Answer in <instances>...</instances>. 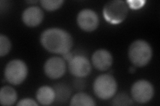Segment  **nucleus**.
<instances>
[{
	"label": "nucleus",
	"instance_id": "obj_1",
	"mask_svg": "<svg viewBox=\"0 0 160 106\" xmlns=\"http://www.w3.org/2000/svg\"><path fill=\"white\" fill-rule=\"evenodd\" d=\"M39 41L42 46L48 52L62 55L69 52L73 45L71 34L57 27L43 31L40 35Z\"/></svg>",
	"mask_w": 160,
	"mask_h": 106
},
{
	"label": "nucleus",
	"instance_id": "obj_2",
	"mask_svg": "<svg viewBox=\"0 0 160 106\" xmlns=\"http://www.w3.org/2000/svg\"><path fill=\"white\" fill-rule=\"evenodd\" d=\"M153 50L149 43L142 39L133 41L129 47L128 57L134 67H143L151 60Z\"/></svg>",
	"mask_w": 160,
	"mask_h": 106
},
{
	"label": "nucleus",
	"instance_id": "obj_3",
	"mask_svg": "<svg viewBox=\"0 0 160 106\" xmlns=\"http://www.w3.org/2000/svg\"><path fill=\"white\" fill-rule=\"evenodd\" d=\"M93 90L96 96L103 100L112 98L118 90V83L112 75L103 74L95 79Z\"/></svg>",
	"mask_w": 160,
	"mask_h": 106
},
{
	"label": "nucleus",
	"instance_id": "obj_4",
	"mask_svg": "<svg viewBox=\"0 0 160 106\" xmlns=\"http://www.w3.org/2000/svg\"><path fill=\"white\" fill-rule=\"evenodd\" d=\"M129 7L126 2L122 0H113L105 5L103 16L106 21L113 25L122 23L128 17Z\"/></svg>",
	"mask_w": 160,
	"mask_h": 106
},
{
	"label": "nucleus",
	"instance_id": "obj_5",
	"mask_svg": "<svg viewBox=\"0 0 160 106\" xmlns=\"http://www.w3.org/2000/svg\"><path fill=\"white\" fill-rule=\"evenodd\" d=\"M28 74L27 64L23 60L13 59L9 61L4 70V76L6 81L14 85L22 84Z\"/></svg>",
	"mask_w": 160,
	"mask_h": 106
},
{
	"label": "nucleus",
	"instance_id": "obj_6",
	"mask_svg": "<svg viewBox=\"0 0 160 106\" xmlns=\"http://www.w3.org/2000/svg\"><path fill=\"white\" fill-rule=\"evenodd\" d=\"M152 84L146 80H139L132 85L131 94L133 100L139 104H146L151 101L154 95Z\"/></svg>",
	"mask_w": 160,
	"mask_h": 106
},
{
	"label": "nucleus",
	"instance_id": "obj_7",
	"mask_svg": "<svg viewBox=\"0 0 160 106\" xmlns=\"http://www.w3.org/2000/svg\"><path fill=\"white\" fill-rule=\"evenodd\" d=\"M68 62L69 72L78 78L86 77L92 72L91 62L84 55L74 54L73 58Z\"/></svg>",
	"mask_w": 160,
	"mask_h": 106
},
{
	"label": "nucleus",
	"instance_id": "obj_8",
	"mask_svg": "<svg viewBox=\"0 0 160 106\" xmlns=\"http://www.w3.org/2000/svg\"><path fill=\"white\" fill-rule=\"evenodd\" d=\"M77 23L79 27L83 31L92 32L99 26V16L93 9H83L78 14Z\"/></svg>",
	"mask_w": 160,
	"mask_h": 106
},
{
	"label": "nucleus",
	"instance_id": "obj_9",
	"mask_svg": "<svg viewBox=\"0 0 160 106\" xmlns=\"http://www.w3.org/2000/svg\"><path fill=\"white\" fill-rule=\"evenodd\" d=\"M44 73L50 79L62 78L66 72V63L63 58L52 57L48 58L43 66Z\"/></svg>",
	"mask_w": 160,
	"mask_h": 106
},
{
	"label": "nucleus",
	"instance_id": "obj_10",
	"mask_svg": "<svg viewBox=\"0 0 160 106\" xmlns=\"http://www.w3.org/2000/svg\"><path fill=\"white\" fill-rule=\"evenodd\" d=\"M113 56L106 49H98L92 57L93 67L99 71H106L113 64Z\"/></svg>",
	"mask_w": 160,
	"mask_h": 106
},
{
	"label": "nucleus",
	"instance_id": "obj_11",
	"mask_svg": "<svg viewBox=\"0 0 160 106\" xmlns=\"http://www.w3.org/2000/svg\"><path fill=\"white\" fill-rule=\"evenodd\" d=\"M44 17L43 12L38 6H30L24 10L22 19L23 23L29 27H36L42 23Z\"/></svg>",
	"mask_w": 160,
	"mask_h": 106
},
{
	"label": "nucleus",
	"instance_id": "obj_12",
	"mask_svg": "<svg viewBox=\"0 0 160 106\" xmlns=\"http://www.w3.org/2000/svg\"><path fill=\"white\" fill-rule=\"evenodd\" d=\"M36 99L42 105H49L56 100V92L53 88L42 85L36 92Z\"/></svg>",
	"mask_w": 160,
	"mask_h": 106
},
{
	"label": "nucleus",
	"instance_id": "obj_13",
	"mask_svg": "<svg viewBox=\"0 0 160 106\" xmlns=\"http://www.w3.org/2000/svg\"><path fill=\"white\" fill-rule=\"evenodd\" d=\"M18 99V93L10 85H4L0 90V103L4 106L13 105Z\"/></svg>",
	"mask_w": 160,
	"mask_h": 106
},
{
	"label": "nucleus",
	"instance_id": "obj_14",
	"mask_svg": "<svg viewBox=\"0 0 160 106\" xmlns=\"http://www.w3.org/2000/svg\"><path fill=\"white\" fill-rule=\"evenodd\" d=\"M94 99L90 95L84 92H79L73 95L70 101V105L94 106L96 105Z\"/></svg>",
	"mask_w": 160,
	"mask_h": 106
},
{
	"label": "nucleus",
	"instance_id": "obj_15",
	"mask_svg": "<svg viewBox=\"0 0 160 106\" xmlns=\"http://www.w3.org/2000/svg\"><path fill=\"white\" fill-rule=\"evenodd\" d=\"M56 92V102L58 103H64L67 102L72 94V90L67 85L62 83L56 84L53 86Z\"/></svg>",
	"mask_w": 160,
	"mask_h": 106
},
{
	"label": "nucleus",
	"instance_id": "obj_16",
	"mask_svg": "<svg viewBox=\"0 0 160 106\" xmlns=\"http://www.w3.org/2000/svg\"><path fill=\"white\" fill-rule=\"evenodd\" d=\"M63 0H42L40 1L42 7L48 12H54L62 6Z\"/></svg>",
	"mask_w": 160,
	"mask_h": 106
},
{
	"label": "nucleus",
	"instance_id": "obj_17",
	"mask_svg": "<svg viewBox=\"0 0 160 106\" xmlns=\"http://www.w3.org/2000/svg\"><path fill=\"white\" fill-rule=\"evenodd\" d=\"M12 48V43L9 38L3 34L0 35V56L7 55Z\"/></svg>",
	"mask_w": 160,
	"mask_h": 106
},
{
	"label": "nucleus",
	"instance_id": "obj_18",
	"mask_svg": "<svg viewBox=\"0 0 160 106\" xmlns=\"http://www.w3.org/2000/svg\"><path fill=\"white\" fill-rule=\"evenodd\" d=\"M113 105H133V99L126 93H120L113 98L112 102Z\"/></svg>",
	"mask_w": 160,
	"mask_h": 106
},
{
	"label": "nucleus",
	"instance_id": "obj_19",
	"mask_svg": "<svg viewBox=\"0 0 160 106\" xmlns=\"http://www.w3.org/2000/svg\"><path fill=\"white\" fill-rule=\"evenodd\" d=\"M146 2V1H143V0H129V1H126L128 7L135 10L143 7Z\"/></svg>",
	"mask_w": 160,
	"mask_h": 106
},
{
	"label": "nucleus",
	"instance_id": "obj_20",
	"mask_svg": "<svg viewBox=\"0 0 160 106\" xmlns=\"http://www.w3.org/2000/svg\"><path fill=\"white\" fill-rule=\"evenodd\" d=\"M17 105H29V106H38V102H36V101H35L32 98H24L22 99L20 101H19V102L16 104Z\"/></svg>",
	"mask_w": 160,
	"mask_h": 106
},
{
	"label": "nucleus",
	"instance_id": "obj_21",
	"mask_svg": "<svg viewBox=\"0 0 160 106\" xmlns=\"http://www.w3.org/2000/svg\"><path fill=\"white\" fill-rule=\"evenodd\" d=\"M73 56H74L73 53H72V52H70V51L62 55L63 58L64 59L65 61H67V62H69V60H71V59L73 58Z\"/></svg>",
	"mask_w": 160,
	"mask_h": 106
},
{
	"label": "nucleus",
	"instance_id": "obj_22",
	"mask_svg": "<svg viewBox=\"0 0 160 106\" xmlns=\"http://www.w3.org/2000/svg\"><path fill=\"white\" fill-rule=\"evenodd\" d=\"M129 72L130 73H132V74L134 73L135 72H136V67H130L129 69Z\"/></svg>",
	"mask_w": 160,
	"mask_h": 106
},
{
	"label": "nucleus",
	"instance_id": "obj_23",
	"mask_svg": "<svg viewBox=\"0 0 160 106\" xmlns=\"http://www.w3.org/2000/svg\"><path fill=\"white\" fill-rule=\"evenodd\" d=\"M28 3H38V1H27L26 2Z\"/></svg>",
	"mask_w": 160,
	"mask_h": 106
}]
</instances>
